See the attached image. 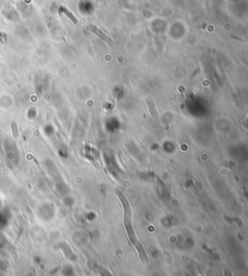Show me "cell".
I'll use <instances>...</instances> for the list:
<instances>
[{
	"mask_svg": "<svg viewBox=\"0 0 248 276\" xmlns=\"http://www.w3.org/2000/svg\"><path fill=\"white\" fill-rule=\"evenodd\" d=\"M60 10H61L62 12H63V13H64L66 15H67V17H68L70 19H71V21H73V22L75 23V24H77V23H78V19H76L75 15H74L71 13V12H70L69 10H67V9H66V8H64V7H62Z\"/></svg>",
	"mask_w": 248,
	"mask_h": 276,
	"instance_id": "6da1fadb",
	"label": "cell"
}]
</instances>
